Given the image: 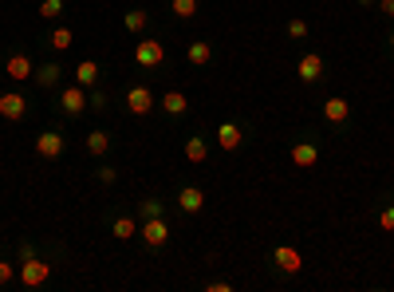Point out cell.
<instances>
[{
    "label": "cell",
    "instance_id": "cell-1",
    "mask_svg": "<svg viewBox=\"0 0 394 292\" xmlns=\"http://www.w3.org/2000/svg\"><path fill=\"white\" fill-rule=\"evenodd\" d=\"M16 276H20L24 289H40V284H47V276H51V265L40 260V257H28V260H20Z\"/></svg>",
    "mask_w": 394,
    "mask_h": 292
},
{
    "label": "cell",
    "instance_id": "cell-2",
    "mask_svg": "<svg viewBox=\"0 0 394 292\" xmlns=\"http://www.w3.org/2000/svg\"><path fill=\"white\" fill-rule=\"evenodd\" d=\"M134 64L146 67V71L162 67L166 64V44H162V40H138V44H134Z\"/></svg>",
    "mask_w": 394,
    "mask_h": 292
},
{
    "label": "cell",
    "instance_id": "cell-3",
    "mask_svg": "<svg viewBox=\"0 0 394 292\" xmlns=\"http://www.w3.org/2000/svg\"><path fill=\"white\" fill-rule=\"evenodd\" d=\"M138 237L150 245V249H162V245L170 241V221H166V217H142Z\"/></svg>",
    "mask_w": 394,
    "mask_h": 292
},
{
    "label": "cell",
    "instance_id": "cell-4",
    "mask_svg": "<svg viewBox=\"0 0 394 292\" xmlns=\"http://www.w3.org/2000/svg\"><path fill=\"white\" fill-rule=\"evenodd\" d=\"M126 111L130 114H150L154 111V91H150V87H146V83H134V87H130V91H126Z\"/></svg>",
    "mask_w": 394,
    "mask_h": 292
},
{
    "label": "cell",
    "instance_id": "cell-5",
    "mask_svg": "<svg viewBox=\"0 0 394 292\" xmlns=\"http://www.w3.org/2000/svg\"><path fill=\"white\" fill-rule=\"evenodd\" d=\"M24 114H28V99L20 95V91H4V95H0V119L20 123Z\"/></svg>",
    "mask_w": 394,
    "mask_h": 292
},
{
    "label": "cell",
    "instance_id": "cell-6",
    "mask_svg": "<svg viewBox=\"0 0 394 292\" xmlns=\"http://www.w3.org/2000/svg\"><path fill=\"white\" fill-rule=\"evenodd\" d=\"M272 260H276L280 273H292V276L304 269V257H299V249H292V245H276V249H272Z\"/></svg>",
    "mask_w": 394,
    "mask_h": 292
},
{
    "label": "cell",
    "instance_id": "cell-7",
    "mask_svg": "<svg viewBox=\"0 0 394 292\" xmlns=\"http://www.w3.org/2000/svg\"><path fill=\"white\" fill-rule=\"evenodd\" d=\"M60 107H63V114H71V119L87 111V95H83L79 83H71V87H63L60 91Z\"/></svg>",
    "mask_w": 394,
    "mask_h": 292
},
{
    "label": "cell",
    "instance_id": "cell-8",
    "mask_svg": "<svg viewBox=\"0 0 394 292\" xmlns=\"http://www.w3.org/2000/svg\"><path fill=\"white\" fill-rule=\"evenodd\" d=\"M296 75L304 83H315L319 75H323V56H319V51H304L299 64H296Z\"/></svg>",
    "mask_w": 394,
    "mask_h": 292
},
{
    "label": "cell",
    "instance_id": "cell-9",
    "mask_svg": "<svg viewBox=\"0 0 394 292\" xmlns=\"http://www.w3.org/2000/svg\"><path fill=\"white\" fill-rule=\"evenodd\" d=\"M36 154H40V158H60V154H63V134H60V130H44V134H36Z\"/></svg>",
    "mask_w": 394,
    "mask_h": 292
},
{
    "label": "cell",
    "instance_id": "cell-10",
    "mask_svg": "<svg viewBox=\"0 0 394 292\" xmlns=\"http://www.w3.org/2000/svg\"><path fill=\"white\" fill-rule=\"evenodd\" d=\"M241 143H245V130L236 127V123H221V127H217V146L225 150V154L241 150Z\"/></svg>",
    "mask_w": 394,
    "mask_h": 292
},
{
    "label": "cell",
    "instance_id": "cell-11",
    "mask_svg": "<svg viewBox=\"0 0 394 292\" xmlns=\"http://www.w3.org/2000/svg\"><path fill=\"white\" fill-rule=\"evenodd\" d=\"M292 166H299V170L319 166V146L315 143H292Z\"/></svg>",
    "mask_w": 394,
    "mask_h": 292
},
{
    "label": "cell",
    "instance_id": "cell-12",
    "mask_svg": "<svg viewBox=\"0 0 394 292\" xmlns=\"http://www.w3.org/2000/svg\"><path fill=\"white\" fill-rule=\"evenodd\" d=\"M8 80H16V83H24V80H32L36 75V67H32V60L24 56V51H16V56H8Z\"/></svg>",
    "mask_w": 394,
    "mask_h": 292
},
{
    "label": "cell",
    "instance_id": "cell-13",
    "mask_svg": "<svg viewBox=\"0 0 394 292\" xmlns=\"http://www.w3.org/2000/svg\"><path fill=\"white\" fill-rule=\"evenodd\" d=\"M201 206H205V194L197 186H182L177 190V210L182 213H201Z\"/></svg>",
    "mask_w": 394,
    "mask_h": 292
},
{
    "label": "cell",
    "instance_id": "cell-14",
    "mask_svg": "<svg viewBox=\"0 0 394 292\" xmlns=\"http://www.w3.org/2000/svg\"><path fill=\"white\" fill-rule=\"evenodd\" d=\"M323 119H328V123H347V119H351V103L339 95L323 99Z\"/></svg>",
    "mask_w": 394,
    "mask_h": 292
},
{
    "label": "cell",
    "instance_id": "cell-15",
    "mask_svg": "<svg viewBox=\"0 0 394 292\" xmlns=\"http://www.w3.org/2000/svg\"><path fill=\"white\" fill-rule=\"evenodd\" d=\"M186 60H189L193 67L209 64V60H213V44H205V40H193V44L186 48Z\"/></svg>",
    "mask_w": 394,
    "mask_h": 292
},
{
    "label": "cell",
    "instance_id": "cell-16",
    "mask_svg": "<svg viewBox=\"0 0 394 292\" xmlns=\"http://www.w3.org/2000/svg\"><path fill=\"white\" fill-rule=\"evenodd\" d=\"M110 233H114L119 241H130V237L138 233V221H134L130 213H123V217H114V221H110Z\"/></svg>",
    "mask_w": 394,
    "mask_h": 292
},
{
    "label": "cell",
    "instance_id": "cell-17",
    "mask_svg": "<svg viewBox=\"0 0 394 292\" xmlns=\"http://www.w3.org/2000/svg\"><path fill=\"white\" fill-rule=\"evenodd\" d=\"M162 111H166V114H186L189 111V99L182 95V91H166V95H162Z\"/></svg>",
    "mask_w": 394,
    "mask_h": 292
},
{
    "label": "cell",
    "instance_id": "cell-18",
    "mask_svg": "<svg viewBox=\"0 0 394 292\" xmlns=\"http://www.w3.org/2000/svg\"><path fill=\"white\" fill-rule=\"evenodd\" d=\"M75 83L79 87H95V83H99V64H95V60H83V64L75 67Z\"/></svg>",
    "mask_w": 394,
    "mask_h": 292
},
{
    "label": "cell",
    "instance_id": "cell-19",
    "mask_svg": "<svg viewBox=\"0 0 394 292\" xmlns=\"http://www.w3.org/2000/svg\"><path fill=\"white\" fill-rule=\"evenodd\" d=\"M107 150H110V134H107V130H91V134H87V154L103 158Z\"/></svg>",
    "mask_w": 394,
    "mask_h": 292
},
{
    "label": "cell",
    "instance_id": "cell-20",
    "mask_svg": "<svg viewBox=\"0 0 394 292\" xmlns=\"http://www.w3.org/2000/svg\"><path fill=\"white\" fill-rule=\"evenodd\" d=\"M60 75H63V71H60V64H40L32 80L40 83V87H56V83H60Z\"/></svg>",
    "mask_w": 394,
    "mask_h": 292
},
{
    "label": "cell",
    "instance_id": "cell-21",
    "mask_svg": "<svg viewBox=\"0 0 394 292\" xmlns=\"http://www.w3.org/2000/svg\"><path fill=\"white\" fill-rule=\"evenodd\" d=\"M186 158L193 166L205 162V158H209V143H205V138H197V134H193V138H186Z\"/></svg>",
    "mask_w": 394,
    "mask_h": 292
},
{
    "label": "cell",
    "instance_id": "cell-22",
    "mask_svg": "<svg viewBox=\"0 0 394 292\" xmlns=\"http://www.w3.org/2000/svg\"><path fill=\"white\" fill-rule=\"evenodd\" d=\"M146 24H150V16H146L142 8H130V12L123 16V28H126V32H146Z\"/></svg>",
    "mask_w": 394,
    "mask_h": 292
},
{
    "label": "cell",
    "instance_id": "cell-23",
    "mask_svg": "<svg viewBox=\"0 0 394 292\" xmlns=\"http://www.w3.org/2000/svg\"><path fill=\"white\" fill-rule=\"evenodd\" d=\"M170 12L177 20H189L193 12H197V0H170Z\"/></svg>",
    "mask_w": 394,
    "mask_h": 292
},
{
    "label": "cell",
    "instance_id": "cell-24",
    "mask_svg": "<svg viewBox=\"0 0 394 292\" xmlns=\"http://www.w3.org/2000/svg\"><path fill=\"white\" fill-rule=\"evenodd\" d=\"M47 44H51L56 51H67L71 48V28H56V32L47 36Z\"/></svg>",
    "mask_w": 394,
    "mask_h": 292
},
{
    "label": "cell",
    "instance_id": "cell-25",
    "mask_svg": "<svg viewBox=\"0 0 394 292\" xmlns=\"http://www.w3.org/2000/svg\"><path fill=\"white\" fill-rule=\"evenodd\" d=\"M138 213H142V217H166V206H162L158 197H146V202L138 206Z\"/></svg>",
    "mask_w": 394,
    "mask_h": 292
},
{
    "label": "cell",
    "instance_id": "cell-26",
    "mask_svg": "<svg viewBox=\"0 0 394 292\" xmlns=\"http://www.w3.org/2000/svg\"><path fill=\"white\" fill-rule=\"evenodd\" d=\"M63 12V0H40V20H56Z\"/></svg>",
    "mask_w": 394,
    "mask_h": 292
},
{
    "label": "cell",
    "instance_id": "cell-27",
    "mask_svg": "<svg viewBox=\"0 0 394 292\" xmlns=\"http://www.w3.org/2000/svg\"><path fill=\"white\" fill-rule=\"evenodd\" d=\"M284 32L292 36V40H304V36H308V20L292 16V20H288V28H284Z\"/></svg>",
    "mask_w": 394,
    "mask_h": 292
},
{
    "label": "cell",
    "instance_id": "cell-28",
    "mask_svg": "<svg viewBox=\"0 0 394 292\" xmlns=\"http://www.w3.org/2000/svg\"><path fill=\"white\" fill-rule=\"evenodd\" d=\"M95 178L103 182V186H114V178H119V170H114V166H99V170H95Z\"/></svg>",
    "mask_w": 394,
    "mask_h": 292
},
{
    "label": "cell",
    "instance_id": "cell-29",
    "mask_svg": "<svg viewBox=\"0 0 394 292\" xmlns=\"http://www.w3.org/2000/svg\"><path fill=\"white\" fill-rule=\"evenodd\" d=\"M12 280H16V265L0 260V289H4V284H12Z\"/></svg>",
    "mask_w": 394,
    "mask_h": 292
},
{
    "label": "cell",
    "instance_id": "cell-30",
    "mask_svg": "<svg viewBox=\"0 0 394 292\" xmlns=\"http://www.w3.org/2000/svg\"><path fill=\"white\" fill-rule=\"evenodd\" d=\"M378 226L386 229V233H394V206H386V210L378 213Z\"/></svg>",
    "mask_w": 394,
    "mask_h": 292
},
{
    "label": "cell",
    "instance_id": "cell-31",
    "mask_svg": "<svg viewBox=\"0 0 394 292\" xmlns=\"http://www.w3.org/2000/svg\"><path fill=\"white\" fill-rule=\"evenodd\" d=\"M87 103H91L95 111H103V107H107V95H103V91H95V95L87 99Z\"/></svg>",
    "mask_w": 394,
    "mask_h": 292
},
{
    "label": "cell",
    "instance_id": "cell-32",
    "mask_svg": "<svg viewBox=\"0 0 394 292\" xmlns=\"http://www.w3.org/2000/svg\"><path fill=\"white\" fill-rule=\"evenodd\" d=\"M205 289H209V292H229V289H233V284H229V280H209Z\"/></svg>",
    "mask_w": 394,
    "mask_h": 292
},
{
    "label": "cell",
    "instance_id": "cell-33",
    "mask_svg": "<svg viewBox=\"0 0 394 292\" xmlns=\"http://www.w3.org/2000/svg\"><path fill=\"white\" fill-rule=\"evenodd\" d=\"M28 257H36V245L24 241V245H20V260H28Z\"/></svg>",
    "mask_w": 394,
    "mask_h": 292
},
{
    "label": "cell",
    "instance_id": "cell-34",
    "mask_svg": "<svg viewBox=\"0 0 394 292\" xmlns=\"http://www.w3.org/2000/svg\"><path fill=\"white\" fill-rule=\"evenodd\" d=\"M378 8H382V12H386V16H394V0H382V4H378Z\"/></svg>",
    "mask_w": 394,
    "mask_h": 292
},
{
    "label": "cell",
    "instance_id": "cell-35",
    "mask_svg": "<svg viewBox=\"0 0 394 292\" xmlns=\"http://www.w3.org/2000/svg\"><path fill=\"white\" fill-rule=\"evenodd\" d=\"M386 44H391V51H394V32H391V40H386Z\"/></svg>",
    "mask_w": 394,
    "mask_h": 292
},
{
    "label": "cell",
    "instance_id": "cell-36",
    "mask_svg": "<svg viewBox=\"0 0 394 292\" xmlns=\"http://www.w3.org/2000/svg\"><path fill=\"white\" fill-rule=\"evenodd\" d=\"M359 4H375V0H359Z\"/></svg>",
    "mask_w": 394,
    "mask_h": 292
}]
</instances>
